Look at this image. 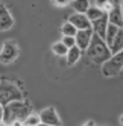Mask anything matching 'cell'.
Wrapping results in <instances>:
<instances>
[{
    "label": "cell",
    "mask_w": 123,
    "mask_h": 126,
    "mask_svg": "<svg viewBox=\"0 0 123 126\" xmlns=\"http://www.w3.org/2000/svg\"><path fill=\"white\" fill-rule=\"evenodd\" d=\"M37 126H49V125H44V123H40V125H37Z\"/></svg>",
    "instance_id": "29"
},
{
    "label": "cell",
    "mask_w": 123,
    "mask_h": 126,
    "mask_svg": "<svg viewBox=\"0 0 123 126\" xmlns=\"http://www.w3.org/2000/svg\"><path fill=\"white\" fill-rule=\"evenodd\" d=\"M18 46H17L15 41H5L2 44V49H0V62L3 64H11L18 58Z\"/></svg>",
    "instance_id": "5"
},
{
    "label": "cell",
    "mask_w": 123,
    "mask_h": 126,
    "mask_svg": "<svg viewBox=\"0 0 123 126\" xmlns=\"http://www.w3.org/2000/svg\"><path fill=\"white\" fill-rule=\"evenodd\" d=\"M32 106L28 100H14L3 106V120L11 125L14 120H24L31 114Z\"/></svg>",
    "instance_id": "2"
},
{
    "label": "cell",
    "mask_w": 123,
    "mask_h": 126,
    "mask_svg": "<svg viewBox=\"0 0 123 126\" xmlns=\"http://www.w3.org/2000/svg\"><path fill=\"white\" fill-rule=\"evenodd\" d=\"M2 120H3V106L0 105V122H2Z\"/></svg>",
    "instance_id": "24"
},
{
    "label": "cell",
    "mask_w": 123,
    "mask_h": 126,
    "mask_svg": "<svg viewBox=\"0 0 123 126\" xmlns=\"http://www.w3.org/2000/svg\"><path fill=\"white\" fill-rule=\"evenodd\" d=\"M14 26V18L9 12V9L0 3V31H9Z\"/></svg>",
    "instance_id": "10"
},
{
    "label": "cell",
    "mask_w": 123,
    "mask_h": 126,
    "mask_svg": "<svg viewBox=\"0 0 123 126\" xmlns=\"http://www.w3.org/2000/svg\"><path fill=\"white\" fill-rule=\"evenodd\" d=\"M87 58H88L93 64H103L105 61H108L111 58V49L103 38H100L99 35L93 33V38L90 41V46L87 47Z\"/></svg>",
    "instance_id": "1"
},
{
    "label": "cell",
    "mask_w": 123,
    "mask_h": 126,
    "mask_svg": "<svg viewBox=\"0 0 123 126\" xmlns=\"http://www.w3.org/2000/svg\"><path fill=\"white\" fill-rule=\"evenodd\" d=\"M84 126H96V125H94V122H93V120H90V122H87Z\"/></svg>",
    "instance_id": "25"
},
{
    "label": "cell",
    "mask_w": 123,
    "mask_h": 126,
    "mask_svg": "<svg viewBox=\"0 0 123 126\" xmlns=\"http://www.w3.org/2000/svg\"><path fill=\"white\" fill-rule=\"evenodd\" d=\"M93 29H82V31H77L75 35V40H76V46L81 49V50H87V47L90 46V41L93 38Z\"/></svg>",
    "instance_id": "8"
},
{
    "label": "cell",
    "mask_w": 123,
    "mask_h": 126,
    "mask_svg": "<svg viewBox=\"0 0 123 126\" xmlns=\"http://www.w3.org/2000/svg\"><path fill=\"white\" fill-rule=\"evenodd\" d=\"M94 3H96V6L99 8V9H105V6H107L108 3H109V0H94Z\"/></svg>",
    "instance_id": "21"
},
{
    "label": "cell",
    "mask_w": 123,
    "mask_h": 126,
    "mask_svg": "<svg viewBox=\"0 0 123 126\" xmlns=\"http://www.w3.org/2000/svg\"><path fill=\"white\" fill-rule=\"evenodd\" d=\"M67 21L72 23L77 31H82V29H91V21L87 18V15H85V14H79V12L72 14V15L68 17V20H67Z\"/></svg>",
    "instance_id": "9"
},
{
    "label": "cell",
    "mask_w": 123,
    "mask_h": 126,
    "mask_svg": "<svg viewBox=\"0 0 123 126\" xmlns=\"http://www.w3.org/2000/svg\"><path fill=\"white\" fill-rule=\"evenodd\" d=\"M76 32H77V29L70 21H65V23H62V26H61V33H62V37H75Z\"/></svg>",
    "instance_id": "17"
},
{
    "label": "cell",
    "mask_w": 123,
    "mask_h": 126,
    "mask_svg": "<svg viewBox=\"0 0 123 126\" xmlns=\"http://www.w3.org/2000/svg\"><path fill=\"white\" fill-rule=\"evenodd\" d=\"M52 52H53L56 56H65L67 52H68V47L62 41H58V43H55L53 46H52Z\"/></svg>",
    "instance_id": "18"
},
{
    "label": "cell",
    "mask_w": 123,
    "mask_h": 126,
    "mask_svg": "<svg viewBox=\"0 0 123 126\" xmlns=\"http://www.w3.org/2000/svg\"><path fill=\"white\" fill-rule=\"evenodd\" d=\"M0 126H9V125H8L5 120H2V122H0Z\"/></svg>",
    "instance_id": "26"
},
{
    "label": "cell",
    "mask_w": 123,
    "mask_h": 126,
    "mask_svg": "<svg viewBox=\"0 0 123 126\" xmlns=\"http://www.w3.org/2000/svg\"><path fill=\"white\" fill-rule=\"evenodd\" d=\"M119 26H116V24H108V28H107V33H105V43L108 44V46H111L112 44V41H114V38H116V35H117V32H119Z\"/></svg>",
    "instance_id": "14"
},
{
    "label": "cell",
    "mask_w": 123,
    "mask_h": 126,
    "mask_svg": "<svg viewBox=\"0 0 123 126\" xmlns=\"http://www.w3.org/2000/svg\"><path fill=\"white\" fill-rule=\"evenodd\" d=\"M108 24H109V21H108V15H107V14H103L100 18L91 21V29H93V32H94L96 35H99L100 38L105 40V33H107Z\"/></svg>",
    "instance_id": "11"
},
{
    "label": "cell",
    "mask_w": 123,
    "mask_h": 126,
    "mask_svg": "<svg viewBox=\"0 0 123 126\" xmlns=\"http://www.w3.org/2000/svg\"><path fill=\"white\" fill-rule=\"evenodd\" d=\"M73 9L79 14H85L87 9L90 8V0H73L72 2Z\"/></svg>",
    "instance_id": "15"
},
{
    "label": "cell",
    "mask_w": 123,
    "mask_h": 126,
    "mask_svg": "<svg viewBox=\"0 0 123 126\" xmlns=\"http://www.w3.org/2000/svg\"><path fill=\"white\" fill-rule=\"evenodd\" d=\"M23 91L11 80L0 79V105L5 106L14 100H23Z\"/></svg>",
    "instance_id": "3"
},
{
    "label": "cell",
    "mask_w": 123,
    "mask_h": 126,
    "mask_svg": "<svg viewBox=\"0 0 123 126\" xmlns=\"http://www.w3.org/2000/svg\"><path fill=\"white\" fill-rule=\"evenodd\" d=\"M122 70H123V50L112 53L111 58L102 64V75L105 78L117 76V75H120Z\"/></svg>",
    "instance_id": "4"
},
{
    "label": "cell",
    "mask_w": 123,
    "mask_h": 126,
    "mask_svg": "<svg viewBox=\"0 0 123 126\" xmlns=\"http://www.w3.org/2000/svg\"><path fill=\"white\" fill-rule=\"evenodd\" d=\"M23 123H24V126H37V125H40V123H41L40 114H33V112H31V114L23 120Z\"/></svg>",
    "instance_id": "19"
},
{
    "label": "cell",
    "mask_w": 123,
    "mask_h": 126,
    "mask_svg": "<svg viewBox=\"0 0 123 126\" xmlns=\"http://www.w3.org/2000/svg\"><path fill=\"white\" fill-rule=\"evenodd\" d=\"M62 41L65 46L70 49V47H73V46H76V40H75V37H62Z\"/></svg>",
    "instance_id": "20"
},
{
    "label": "cell",
    "mask_w": 123,
    "mask_h": 126,
    "mask_svg": "<svg viewBox=\"0 0 123 126\" xmlns=\"http://www.w3.org/2000/svg\"><path fill=\"white\" fill-rule=\"evenodd\" d=\"M11 126H24V123H23V120H14L11 123Z\"/></svg>",
    "instance_id": "23"
},
{
    "label": "cell",
    "mask_w": 123,
    "mask_h": 126,
    "mask_svg": "<svg viewBox=\"0 0 123 126\" xmlns=\"http://www.w3.org/2000/svg\"><path fill=\"white\" fill-rule=\"evenodd\" d=\"M112 8L111 11L107 14L108 15V21L111 24H116L119 28H123V14H122V5L120 0H111Z\"/></svg>",
    "instance_id": "6"
},
{
    "label": "cell",
    "mask_w": 123,
    "mask_h": 126,
    "mask_svg": "<svg viewBox=\"0 0 123 126\" xmlns=\"http://www.w3.org/2000/svg\"><path fill=\"white\" fill-rule=\"evenodd\" d=\"M56 6H67L70 3V0H53Z\"/></svg>",
    "instance_id": "22"
},
{
    "label": "cell",
    "mask_w": 123,
    "mask_h": 126,
    "mask_svg": "<svg viewBox=\"0 0 123 126\" xmlns=\"http://www.w3.org/2000/svg\"><path fill=\"white\" fill-rule=\"evenodd\" d=\"M119 122H120V125H122V126H123V115H122V117H120V120H119Z\"/></svg>",
    "instance_id": "27"
},
{
    "label": "cell",
    "mask_w": 123,
    "mask_h": 126,
    "mask_svg": "<svg viewBox=\"0 0 123 126\" xmlns=\"http://www.w3.org/2000/svg\"><path fill=\"white\" fill-rule=\"evenodd\" d=\"M109 49H111V53H117V52L123 50V28L119 29V32L116 35V38H114L112 44L109 46Z\"/></svg>",
    "instance_id": "13"
},
{
    "label": "cell",
    "mask_w": 123,
    "mask_h": 126,
    "mask_svg": "<svg viewBox=\"0 0 123 126\" xmlns=\"http://www.w3.org/2000/svg\"><path fill=\"white\" fill-rule=\"evenodd\" d=\"M40 119H41V123L49 125V126H59V123H61L59 115L53 106H49L46 110H43L40 112Z\"/></svg>",
    "instance_id": "7"
},
{
    "label": "cell",
    "mask_w": 123,
    "mask_h": 126,
    "mask_svg": "<svg viewBox=\"0 0 123 126\" xmlns=\"http://www.w3.org/2000/svg\"><path fill=\"white\" fill-rule=\"evenodd\" d=\"M120 5H122V14H123V0H120Z\"/></svg>",
    "instance_id": "28"
},
{
    "label": "cell",
    "mask_w": 123,
    "mask_h": 126,
    "mask_svg": "<svg viewBox=\"0 0 123 126\" xmlns=\"http://www.w3.org/2000/svg\"><path fill=\"white\" fill-rule=\"evenodd\" d=\"M81 56H82V50L79 49L77 46L70 47L68 52H67V55H65V58H67V65H75L76 62L81 59Z\"/></svg>",
    "instance_id": "12"
},
{
    "label": "cell",
    "mask_w": 123,
    "mask_h": 126,
    "mask_svg": "<svg viewBox=\"0 0 123 126\" xmlns=\"http://www.w3.org/2000/svg\"><path fill=\"white\" fill-rule=\"evenodd\" d=\"M105 12L102 11V9H99L97 6H90L88 9H87V12H85V15H87V18H88L90 21H94V20H97V18H100V17L103 15Z\"/></svg>",
    "instance_id": "16"
}]
</instances>
